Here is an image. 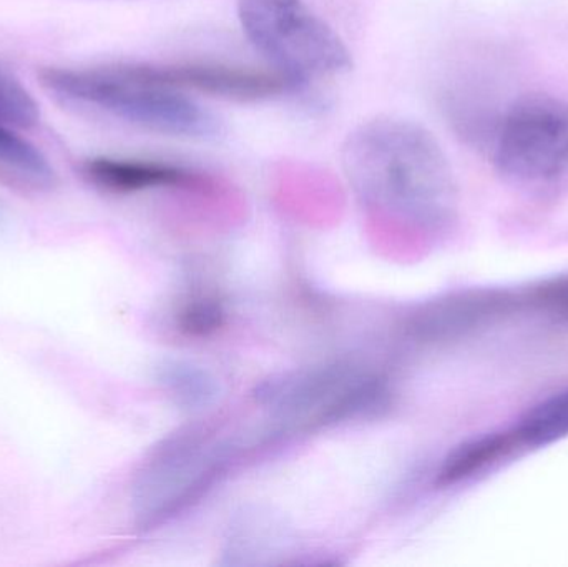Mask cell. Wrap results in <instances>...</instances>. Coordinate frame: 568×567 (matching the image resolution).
<instances>
[{
	"label": "cell",
	"mask_w": 568,
	"mask_h": 567,
	"mask_svg": "<svg viewBox=\"0 0 568 567\" xmlns=\"http://www.w3.org/2000/svg\"><path fill=\"white\" fill-rule=\"evenodd\" d=\"M341 159L367 205L429 230L456 220L453 166L436 136L419 123L396 117L369 120L347 135Z\"/></svg>",
	"instance_id": "obj_1"
},
{
	"label": "cell",
	"mask_w": 568,
	"mask_h": 567,
	"mask_svg": "<svg viewBox=\"0 0 568 567\" xmlns=\"http://www.w3.org/2000/svg\"><path fill=\"white\" fill-rule=\"evenodd\" d=\"M39 80L47 92L65 102L102 110L163 135L210 140L223 133L220 117L180 90L140 75L133 63L93 69L45 67Z\"/></svg>",
	"instance_id": "obj_2"
},
{
	"label": "cell",
	"mask_w": 568,
	"mask_h": 567,
	"mask_svg": "<svg viewBox=\"0 0 568 567\" xmlns=\"http://www.w3.org/2000/svg\"><path fill=\"white\" fill-rule=\"evenodd\" d=\"M243 33L294 89L353 69L336 30L303 0H239Z\"/></svg>",
	"instance_id": "obj_3"
},
{
	"label": "cell",
	"mask_w": 568,
	"mask_h": 567,
	"mask_svg": "<svg viewBox=\"0 0 568 567\" xmlns=\"http://www.w3.org/2000/svg\"><path fill=\"white\" fill-rule=\"evenodd\" d=\"M499 175L524 189L568 185V102L534 93L516 100L494 132Z\"/></svg>",
	"instance_id": "obj_4"
},
{
	"label": "cell",
	"mask_w": 568,
	"mask_h": 567,
	"mask_svg": "<svg viewBox=\"0 0 568 567\" xmlns=\"http://www.w3.org/2000/svg\"><path fill=\"white\" fill-rule=\"evenodd\" d=\"M260 395L283 423L316 426L373 409L386 395V388L371 373L334 365L266 383Z\"/></svg>",
	"instance_id": "obj_5"
},
{
	"label": "cell",
	"mask_w": 568,
	"mask_h": 567,
	"mask_svg": "<svg viewBox=\"0 0 568 567\" xmlns=\"http://www.w3.org/2000/svg\"><path fill=\"white\" fill-rule=\"evenodd\" d=\"M216 462L196 436L165 443L136 479L133 502L140 522L150 525L186 502L215 475Z\"/></svg>",
	"instance_id": "obj_6"
},
{
	"label": "cell",
	"mask_w": 568,
	"mask_h": 567,
	"mask_svg": "<svg viewBox=\"0 0 568 567\" xmlns=\"http://www.w3.org/2000/svg\"><path fill=\"white\" fill-rule=\"evenodd\" d=\"M152 82L175 90H193L220 99L256 102L294 89L290 80L273 72L220 65V63H133Z\"/></svg>",
	"instance_id": "obj_7"
},
{
	"label": "cell",
	"mask_w": 568,
	"mask_h": 567,
	"mask_svg": "<svg viewBox=\"0 0 568 567\" xmlns=\"http://www.w3.org/2000/svg\"><path fill=\"white\" fill-rule=\"evenodd\" d=\"M523 298L496 288H474L450 293L416 310L407 332L420 342L459 338L509 315Z\"/></svg>",
	"instance_id": "obj_8"
},
{
	"label": "cell",
	"mask_w": 568,
	"mask_h": 567,
	"mask_svg": "<svg viewBox=\"0 0 568 567\" xmlns=\"http://www.w3.org/2000/svg\"><path fill=\"white\" fill-rule=\"evenodd\" d=\"M90 185L110 193H135L150 189H200L205 176L172 163L153 160L97 156L80 166Z\"/></svg>",
	"instance_id": "obj_9"
},
{
	"label": "cell",
	"mask_w": 568,
	"mask_h": 567,
	"mask_svg": "<svg viewBox=\"0 0 568 567\" xmlns=\"http://www.w3.org/2000/svg\"><path fill=\"white\" fill-rule=\"evenodd\" d=\"M520 448L523 446H520L514 428L506 429V432L487 433L479 438L460 443L444 459L443 466L437 473V483L440 486H454L469 482L493 466L499 465Z\"/></svg>",
	"instance_id": "obj_10"
},
{
	"label": "cell",
	"mask_w": 568,
	"mask_h": 567,
	"mask_svg": "<svg viewBox=\"0 0 568 567\" xmlns=\"http://www.w3.org/2000/svg\"><path fill=\"white\" fill-rule=\"evenodd\" d=\"M0 173L37 192L57 185L55 170L45 155L6 123H0Z\"/></svg>",
	"instance_id": "obj_11"
},
{
	"label": "cell",
	"mask_w": 568,
	"mask_h": 567,
	"mask_svg": "<svg viewBox=\"0 0 568 567\" xmlns=\"http://www.w3.org/2000/svg\"><path fill=\"white\" fill-rule=\"evenodd\" d=\"M520 446L544 448L568 436V386L534 405L514 426Z\"/></svg>",
	"instance_id": "obj_12"
},
{
	"label": "cell",
	"mask_w": 568,
	"mask_h": 567,
	"mask_svg": "<svg viewBox=\"0 0 568 567\" xmlns=\"http://www.w3.org/2000/svg\"><path fill=\"white\" fill-rule=\"evenodd\" d=\"M40 110L19 80L0 69V123L30 129L39 123Z\"/></svg>",
	"instance_id": "obj_13"
},
{
	"label": "cell",
	"mask_w": 568,
	"mask_h": 567,
	"mask_svg": "<svg viewBox=\"0 0 568 567\" xmlns=\"http://www.w3.org/2000/svg\"><path fill=\"white\" fill-rule=\"evenodd\" d=\"M163 385L169 386L170 392L180 402L189 405L206 403L215 396L212 379L206 378L205 373L192 368V366H169L163 372Z\"/></svg>",
	"instance_id": "obj_14"
},
{
	"label": "cell",
	"mask_w": 568,
	"mask_h": 567,
	"mask_svg": "<svg viewBox=\"0 0 568 567\" xmlns=\"http://www.w3.org/2000/svg\"><path fill=\"white\" fill-rule=\"evenodd\" d=\"M225 322L220 302L215 298H196L186 303L180 312L179 325L182 332L193 336H206L215 333Z\"/></svg>",
	"instance_id": "obj_15"
},
{
	"label": "cell",
	"mask_w": 568,
	"mask_h": 567,
	"mask_svg": "<svg viewBox=\"0 0 568 567\" xmlns=\"http://www.w3.org/2000/svg\"><path fill=\"white\" fill-rule=\"evenodd\" d=\"M523 300L552 315L568 316V273L534 286Z\"/></svg>",
	"instance_id": "obj_16"
},
{
	"label": "cell",
	"mask_w": 568,
	"mask_h": 567,
	"mask_svg": "<svg viewBox=\"0 0 568 567\" xmlns=\"http://www.w3.org/2000/svg\"><path fill=\"white\" fill-rule=\"evenodd\" d=\"M0 219H2V212H0Z\"/></svg>",
	"instance_id": "obj_17"
}]
</instances>
